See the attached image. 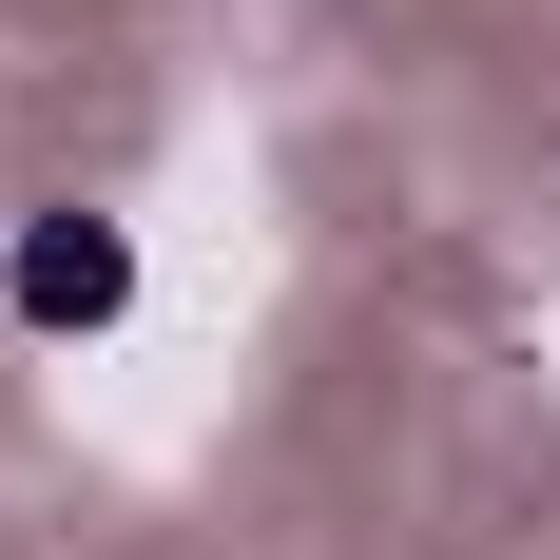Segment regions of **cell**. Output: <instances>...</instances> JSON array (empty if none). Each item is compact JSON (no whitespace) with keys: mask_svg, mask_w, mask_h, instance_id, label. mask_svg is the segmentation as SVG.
<instances>
[{"mask_svg":"<svg viewBox=\"0 0 560 560\" xmlns=\"http://www.w3.org/2000/svg\"><path fill=\"white\" fill-rule=\"evenodd\" d=\"M0 310H20L39 348L136 329V213H97V194H39V213L0 232Z\"/></svg>","mask_w":560,"mask_h":560,"instance_id":"cell-1","label":"cell"}]
</instances>
